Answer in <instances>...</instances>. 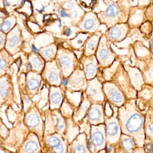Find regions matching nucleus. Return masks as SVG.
<instances>
[{
  "label": "nucleus",
  "instance_id": "34",
  "mask_svg": "<svg viewBox=\"0 0 153 153\" xmlns=\"http://www.w3.org/2000/svg\"><path fill=\"white\" fill-rule=\"evenodd\" d=\"M123 146L126 150L128 151H130L134 147V142L130 138H126L123 141Z\"/></svg>",
  "mask_w": 153,
  "mask_h": 153
},
{
  "label": "nucleus",
  "instance_id": "15",
  "mask_svg": "<svg viewBox=\"0 0 153 153\" xmlns=\"http://www.w3.org/2000/svg\"><path fill=\"white\" fill-rule=\"evenodd\" d=\"M68 153H93L88 146V136L86 133L81 132L69 143Z\"/></svg>",
  "mask_w": 153,
  "mask_h": 153
},
{
  "label": "nucleus",
  "instance_id": "7",
  "mask_svg": "<svg viewBox=\"0 0 153 153\" xmlns=\"http://www.w3.org/2000/svg\"><path fill=\"white\" fill-rule=\"evenodd\" d=\"M102 84L105 98L111 105L119 108L126 103L127 98L116 84L106 81Z\"/></svg>",
  "mask_w": 153,
  "mask_h": 153
},
{
  "label": "nucleus",
  "instance_id": "12",
  "mask_svg": "<svg viewBox=\"0 0 153 153\" xmlns=\"http://www.w3.org/2000/svg\"><path fill=\"white\" fill-rule=\"evenodd\" d=\"M69 83L66 90L72 92H84L87 86V80L83 70L80 65L68 77Z\"/></svg>",
  "mask_w": 153,
  "mask_h": 153
},
{
  "label": "nucleus",
  "instance_id": "49",
  "mask_svg": "<svg viewBox=\"0 0 153 153\" xmlns=\"http://www.w3.org/2000/svg\"><path fill=\"white\" fill-rule=\"evenodd\" d=\"M97 153H105V152H104L103 151H100V152H99Z\"/></svg>",
  "mask_w": 153,
  "mask_h": 153
},
{
  "label": "nucleus",
  "instance_id": "45",
  "mask_svg": "<svg viewBox=\"0 0 153 153\" xmlns=\"http://www.w3.org/2000/svg\"><path fill=\"white\" fill-rule=\"evenodd\" d=\"M46 8V6H44V5H42V8H41L40 10H37V11L39 13H41L42 12L44 11L45 10Z\"/></svg>",
  "mask_w": 153,
  "mask_h": 153
},
{
  "label": "nucleus",
  "instance_id": "44",
  "mask_svg": "<svg viewBox=\"0 0 153 153\" xmlns=\"http://www.w3.org/2000/svg\"><path fill=\"white\" fill-rule=\"evenodd\" d=\"M112 149H113V148H112V147L109 146V147H107V152L108 153H110L112 152Z\"/></svg>",
  "mask_w": 153,
  "mask_h": 153
},
{
  "label": "nucleus",
  "instance_id": "21",
  "mask_svg": "<svg viewBox=\"0 0 153 153\" xmlns=\"http://www.w3.org/2000/svg\"><path fill=\"white\" fill-rule=\"evenodd\" d=\"M51 111L54 116L55 132L66 139L67 128L66 119L62 115L60 109Z\"/></svg>",
  "mask_w": 153,
  "mask_h": 153
},
{
  "label": "nucleus",
  "instance_id": "8",
  "mask_svg": "<svg viewBox=\"0 0 153 153\" xmlns=\"http://www.w3.org/2000/svg\"><path fill=\"white\" fill-rule=\"evenodd\" d=\"M68 144L65 137L55 132L44 136L42 145L46 146L52 153H68Z\"/></svg>",
  "mask_w": 153,
  "mask_h": 153
},
{
  "label": "nucleus",
  "instance_id": "4",
  "mask_svg": "<svg viewBox=\"0 0 153 153\" xmlns=\"http://www.w3.org/2000/svg\"><path fill=\"white\" fill-rule=\"evenodd\" d=\"M113 78L115 79L114 83L122 91L127 99L133 100L136 97V90L132 85L128 73L122 65H119Z\"/></svg>",
  "mask_w": 153,
  "mask_h": 153
},
{
  "label": "nucleus",
  "instance_id": "38",
  "mask_svg": "<svg viewBox=\"0 0 153 153\" xmlns=\"http://www.w3.org/2000/svg\"><path fill=\"white\" fill-rule=\"evenodd\" d=\"M146 149L148 153H153V144L152 143H148L146 146Z\"/></svg>",
  "mask_w": 153,
  "mask_h": 153
},
{
  "label": "nucleus",
  "instance_id": "36",
  "mask_svg": "<svg viewBox=\"0 0 153 153\" xmlns=\"http://www.w3.org/2000/svg\"><path fill=\"white\" fill-rule=\"evenodd\" d=\"M70 16L72 19H76L79 17V11L78 10H74L71 12Z\"/></svg>",
  "mask_w": 153,
  "mask_h": 153
},
{
  "label": "nucleus",
  "instance_id": "26",
  "mask_svg": "<svg viewBox=\"0 0 153 153\" xmlns=\"http://www.w3.org/2000/svg\"><path fill=\"white\" fill-rule=\"evenodd\" d=\"M119 133L118 122L116 119L110 118L106 121V134L109 140L116 138Z\"/></svg>",
  "mask_w": 153,
  "mask_h": 153
},
{
  "label": "nucleus",
  "instance_id": "28",
  "mask_svg": "<svg viewBox=\"0 0 153 153\" xmlns=\"http://www.w3.org/2000/svg\"><path fill=\"white\" fill-rule=\"evenodd\" d=\"M79 27L83 31L88 32H93L97 28V24L95 20L93 18L88 16L83 19Z\"/></svg>",
  "mask_w": 153,
  "mask_h": 153
},
{
  "label": "nucleus",
  "instance_id": "20",
  "mask_svg": "<svg viewBox=\"0 0 153 153\" xmlns=\"http://www.w3.org/2000/svg\"><path fill=\"white\" fill-rule=\"evenodd\" d=\"M91 105L86 95L83 92L82 99L80 105L74 111L73 119L78 125H80L86 117L89 108Z\"/></svg>",
  "mask_w": 153,
  "mask_h": 153
},
{
  "label": "nucleus",
  "instance_id": "23",
  "mask_svg": "<svg viewBox=\"0 0 153 153\" xmlns=\"http://www.w3.org/2000/svg\"><path fill=\"white\" fill-rule=\"evenodd\" d=\"M100 39V38L97 35H93L88 39L84 44V55L89 56L95 55L99 46Z\"/></svg>",
  "mask_w": 153,
  "mask_h": 153
},
{
  "label": "nucleus",
  "instance_id": "40",
  "mask_svg": "<svg viewBox=\"0 0 153 153\" xmlns=\"http://www.w3.org/2000/svg\"><path fill=\"white\" fill-rule=\"evenodd\" d=\"M75 5V4L74 2L70 1L66 4V8L69 10H72V9H73Z\"/></svg>",
  "mask_w": 153,
  "mask_h": 153
},
{
  "label": "nucleus",
  "instance_id": "3",
  "mask_svg": "<svg viewBox=\"0 0 153 153\" xmlns=\"http://www.w3.org/2000/svg\"><path fill=\"white\" fill-rule=\"evenodd\" d=\"M23 122L30 132L36 134L40 140L41 145L45 135V123L38 108L31 105L25 112Z\"/></svg>",
  "mask_w": 153,
  "mask_h": 153
},
{
  "label": "nucleus",
  "instance_id": "39",
  "mask_svg": "<svg viewBox=\"0 0 153 153\" xmlns=\"http://www.w3.org/2000/svg\"><path fill=\"white\" fill-rule=\"evenodd\" d=\"M72 33V30L70 28H67L63 32V35L66 37H69L71 36Z\"/></svg>",
  "mask_w": 153,
  "mask_h": 153
},
{
  "label": "nucleus",
  "instance_id": "9",
  "mask_svg": "<svg viewBox=\"0 0 153 153\" xmlns=\"http://www.w3.org/2000/svg\"><path fill=\"white\" fill-rule=\"evenodd\" d=\"M84 93L91 104H103L105 100L103 84L97 76L87 81V88Z\"/></svg>",
  "mask_w": 153,
  "mask_h": 153
},
{
  "label": "nucleus",
  "instance_id": "19",
  "mask_svg": "<svg viewBox=\"0 0 153 153\" xmlns=\"http://www.w3.org/2000/svg\"><path fill=\"white\" fill-rule=\"evenodd\" d=\"M104 113L103 104H91L85 118L91 126H97L103 124Z\"/></svg>",
  "mask_w": 153,
  "mask_h": 153
},
{
  "label": "nucleus",
  "instance_id": "17",
  "mask_svg": "<svg viewBox=\"0 0 153 153\" xmlns=\"http://www.w3.org/2000/svg\"><path fill=\"white\" fill-rule=\"evenodd\" d=\"M41 74L33 71L28 72L25 78V90L27 95L30 98L37 95L42 80Z\"/></svg>",
  "mask_w": 153,
  "mask_h": 153
},
{
  "label": "nucleus",
  "instance_id": "41",
  "mask_svg": "<svg viewBox=\"0 0 153 153\" xmlns=\"http://www.w3.org/2000/svg\"><path fill=\"white\" fill-rule=\"evenodd\" d=\"M148 129L153 135V120L149 123V126H148Z\"/></svg>",
  "mask_w": 153,
  "mask_h": 153
},
{
  "label": "nucleus",
  "instance_id": "29",
  "mask_svg": "<svg viewBox=\"0 0 153 153\" xmlns=\"http://www.w3.org/2000/svg\"><path fill=\"white\" fill-rule=\"evenodd\" d=\"M125 35L126 31L124 29L119 27H115L110 31V39L116 42L121 41L124 38Z\"/></svg>",
  "mask_w": 153,
  "mask_h": 153
},
{
  "label": "nucleus",
  "instance_id": "48",
  "mask_svg": "<svg viewBox=\"0 0 153 153\" xmlns=\"http://www.w3.org/2000/svg\"><path fill=\"white\" fill-rule=\"evenodd\" d=\"M20 5H22L23 3H24V2H25V0H20Z\"/></svg>",
  "mask_w": 153,
  "mask_h": 153
},
{
  "label": "nucleus",
  "instance_id": "43",
  "mask_svg": "<svg viewBox=\"0 0 153 153\" xmlns=\"http://www.w3.org/2000/svg\"><path fill=\"white\" fill-rule=\"evenodd\" d=\"M3 3L4 5L7 7H9L10 5V4L8 1V0H3Z\"/></svg>",
  "mask_w": 153,
  "mask_h": 153
},
{
  "label": "nucleus",
  "instance_id": "5",
  "mask_svg": "<svg viewBox=\"0 0 153 153\" xmlns=\"http://www.w3.org/2000/svg\"><path fill=\"white\" fill-rule=\"evenodd\" d=\"M95 56L99 66L102 68H109L114 63L116 55L108 44L105 37L101 38Z\"/></svg>",
  "mask_w": 153,
  "mask_h": 153
},
{
  "label": "nucleus",
  "instance_id": "2",
  "mask_svg": "<svg viewBox=\"0 0 153 153\" xmlns=\"http://www.w3.org/2000/svg\"><path fill=\"white\" fill-rule=\"evenodd\" d=\"M55 60L62 79L69 77L80 65L79 60L74 52L62 46L58 47Z\"/></svg>",
  "mask_w": 153,
  "mask_h": 153
},
{
  "label": "nucleus",
  "instance_id": "1",
  "mask_svg": "<svg viewBox=\"0 0 153 153\" xmlns=\"http://www.w3.org/2000/svg\"><path fill=\"white\" fill-rule=\"evenodd\" d=\"M135 99L129 100L119 109V118L126 131L131 134L142 133L143 117L137 109Z\"/></svg>",
  "mask_w": 153,
  "mask_h": 153
},
{
  "label": "nucleus",
  "instance_id": "32",
  "mask_svg": "<svg viewBox=\"0 0 153 153\" xmlns=\"http://www.w3.org/2000/svg\"><path fill=\"white\" fill-rule=\"evenodd\" d=\"M0 136H1V142H4L8 139L10 134V129H9L6 125L3 122L1 119L0 124Z\"/></svg>",
  "mask_w": 153,
  "mask_h": 153
},
{
  "label": "nucleus",
  "instance_id": "35",
  "mask_svg": "<svg viewBox=\"0 0 153 153\" xmlns=\"http://www.w3.org/2000/svg\"><path fill=\"white\" fill-rule=\"evenodd\" d=\"M6 35L7 34L1 31L0 34V50L4 48L6 43Z\"/></svg>",
  "mask_w": 153,
  "mask_h": 153
},
{
  "label": "nucleus",
  "instance_id": "37",
  "mask_svg": "<svg viewBox=\"0 0 153 153\" xmlns=\"http://www.w3.org/2000/svg\"><path fill=\"white\" fill-rule=\"evenodd\" d=\"M59 13H60V15L62 18H68V17H70V15L68 14L63 9H60L59 10Z\"/></svg>",
  "mask_w": 153,
  "mask_h": 153
},
{
  "label": "nucleus",
  "instance_id": "31",
  "mask_svg": "<svg viewBox=\"0 0 153 153\" xmlns=\"http://www.w3.org/2000/svg\"><path fill=\"white\" fill-rule=\"evenodd\" d=\"M16 20L14 17L7 18L3 21L1 25V31L7 34L14 28Z\"/></svg>",
  "mask_w": 153,
  "mask_h": 153
},
{
  "label": "nucleus",
  "instance_id": "16",
  "mask_svg": "<svg viewBox=\"0 0 153 153\" xmlns=\"http://www.w3.org/2000/svg\"><path fill=\"white\" fill-rule=\"evenodd\" d=\"M80 62L87 80H91L97 76L99 65L95 55L89 56L83 55L80 59Z\"/></svg>",
  "mask_w": 153,
  "mask_h": 153
},
{
  "label": "nucleus",
  "instance_id": "22",
  "mask_svg": "<svg viewBox=\"0 0 153 153\" xmlns=\"http://www.w3.org/2000/svg\"><path fill=\"white\" fill-rule=\"evenodd\" d=\"M28 60L31 66V71L41 74L46 62L39 53L32 52L28 55Z\"/></svg>",
  "mask_w": 153,
  "mask_h": 153
},
{
  "label": "nucleus",
  "instance_id": "27",
  "mask_svg": "<svg viewBox=\"0 0 153 153\" xmlns=\"http://www.w3.org/2000/svg\"><path fill=\"white\" fill-rule=\"evenodd\" d=\"M45 135L51 134L55 133L54 120L52 111L50 109L46 111L45 112Z\"/></svg>",
  "mask_w": 153,
  "mask_h": 153
},
{
  "label": "nucleus",
  "instance_id": "30",
  "mask_svg": "<svg viewBox=\"0 0 153 153\" xmlns=\"http://www.w3.org/2000/svg\"><path fill=\"white\" fill-rule=\"evenodd\" d=\"M60 111L62 115L66 119L72 118L74 109L69 103L65 97L60 108Z\"/></svg>",
  "mask_w": 153,
  "mask_h": 153
},
{
  "label": "nucleus",
  "instance_id": "6",
  "mask_svg": "<svg viewBox=\"0 0 153 153\" xmlns=\"http://www.w3.org/2000/svg\"><path fill=\"white\" fill-rule=\"evenodd\" d=\"M88 146L93 153H97L105 147L106 144L105 126L103 124L90 126Z\"/></svg>",
  "mask_w": 153,
  "mask_h": 153
},
{
  "label": "nucleus",
  "instance_id": "46",
  "mask_svg": "<svg viewBox=\"0 0 153 153\" xmlns=\"http://www.w3.org/2000/svg\"><path fill=\"white\" fill-rule=\"evenodd\" d=\"M150 45H151V49H152V50H153V38L151 39Z\"/></svg>",
  "mask_w": 153,
  "mask_h": 153
},
{
  "label": "nucleus",
  "instance_id": "33",
  "mask_svg": "<svg viewBox=\"0 0 153 153\" xmlns=\"http://www.w3.org/2000/svg\"><path fill=\"white\" fill-rule=\"evenodd\" d=\"M119 8L115 4H110L106 10V14L108 17H115L119 13Z\"/></svg>",
  "mask_w": 153,
  "mask_h": 153
},
{
  "label": "nucleus",
  "instance_id": "50",
  "mask_svg": "<svg viewBox=\"0 0 153 153\" xmlns=\"http://www.w3.org/2000/svg\"><path fill=\"white\" fill-rule=\"evenodd\" d=\"M63 1H67V0H63Z\"/></svg>",
  "mask_w": 153,
  "mask_h": 153
},
{
  "label": "nucleus",
  "instance_id": "47",
  "mask_svg": "<svg viewBox=\"0 0 153 153\" xmlns=\"http://www.w3.org/2000/svg\"><path fill=\"white\" fill-rule=\"evenodd\" d=\"M58 22H59V25H58V27L59 28H61V27H62V21H61L60 19H59L58 20Z\"/></svg>",
  "mask_w": 153,
  "mask_h": 153
},
{
  "label": "nucleus",
  "instance_id": "25",
  "mask_svg": "<svg viewBox=\"0 0 153 153\" xmlns=\"http://www.w3.org/2000/svg\"><path fill=\"white\" fill-rule=\"evenodd\" d=\"M13 62V56L10 54L5 48L0 52V76L7 73L6 71Z\"/></svg>",
  "mask_w": 153,
  "mask_h": 153
},
{
  "label": "nucleus",
  "instance_id": "13",
  "mask_svg": "<svg viewBox=\"0 0 153 153\" xmlns=\"http://www.w3.org/2000/svg\"><path fill=\"white\" fill-rule=\"evenodd\" d=\"M22 45L20 30L16 26L6 35L4 48L10 54L13 56L21 50Z\"/></svg>",
  "mask_w": 153,
  "mask_h": 153
},
{
  "label": "nucleus",
  "instance_id": "42",
  "mask_svg": "<svg viewBox=\"0 0 153 153\" xmlns=\"http://www.w3.org/2000/svg\"><path fill=\"white\" fill-rule=\"evenodd\" d=\"M32 51L34 53H39L40 51L39 48H38L35 45L32 44Z\"/></svg>",
  "mask_w": 153,
  "mask_h": 153
},
{
  "label": "nucleus",
  "instance_id": "24",
  "mask_svg": "<svg viewBox=\"0 0 153 153\" xmlns=\"http://www.w3.org/2000/svg\"><path fill=\"white\" fill-rule=\"evenodd\" d=\"M57 48L55 44H52L40 48L39 53L42 56L46 62H52L55 59Z\"/></svg>",
  "mask_w": 153,
  "mask_h": 153
},
{
  "label": "nucleus",
  "instance_id": "18",
  "mask_svg": "<svg viewBox=\"0 0 153 153\" xmlns=\"http://www.w3.org/2000/svg\"><path fill=\"white\" fill-rule=\"evenodd\" d=\"M65 91L61 86L50 85L49 91V109H60L64 99Z\"/></svg>",
  "mask_w": 153,
  "mask_h": 153
},
{
  "label": "nucleus",
  "instance_id": "10",
  "mask_svg": "<svg viewBox=\"0 0 153 153\" xmlns=\"http://www.w3.org/2000/svg\"><path fill=\"white\" fill-rule=\"evenodd\" d=\"M0 98L1 107L12 105L14 101V88L11 76L7 73L1 76Z\"/></svg>",
  "mask_w": 153,
  "mask_h": 153
},
{
  "label": "nucleus",
  "instance_id": "11",
  "mask_svg": "<svg viewBox=\"0 0 153 153\" xmlns=\"http://www.w3.org/2000/svg\"><path fill=\"white\" fill-rule=\"evenodd\" d=\"M42 78L50 85L60 86L62 77L55 60L46 62L41 74Z\"/></svg>",
  "mask_w": 153,
  "mask_h": 153
},
{
  "label": "nucleus",
  "instance_id": "14",
  "mask_svg": "<svg viewBox=\"0 0 153 153\" xmlns=\"http://www.w3.org/2000/svg\"><path fill=\"white\" fill-rule=\"evenodd\" d=\"M42 145L38 137L30 132L17 153H42Z\"/></svg>",
  "mask_w": 153,
  "mask_h": 153
}]
</instances>
